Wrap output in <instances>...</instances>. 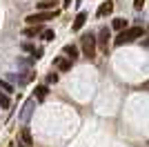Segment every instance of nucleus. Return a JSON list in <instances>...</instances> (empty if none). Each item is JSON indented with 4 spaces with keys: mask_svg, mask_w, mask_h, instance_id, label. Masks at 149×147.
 Here are the masks:
<instances>
[{
    "mask_svg": "<svg viewBox=\"0 0 149 147\" xmlns=\"http://www.w3.org/2000/svg\"><path fill=\"white\" fill-rule=\"evenodd\" d=\"M54 38H56L54 29H42V40H54Z\"/></svg>",
    "mask_w": 149,
    "mask_h": 147,
    "instance_id": "nucleus-14",
    "label": "nucleus"
},
{
    "mask_svg": "<svg viewBox=\"0 0 149 147\" xmlns=\"http://www.w3.org/2000/svg\"><path fill=\"white\" fill-rule=\"evenodd\" d=\"M62 5H65V7H69V5H71V0H65V2H62Z\"/></svg>",
    "mask_w": 149,
    "mask_h": 147,
    "instance_id": "nucleus-20",
    "label": "nucleus"
},
{
    "mask_svg": "<svg viewBox=\"0 0 149 147\" xmlns=\"http://www.w3.org/2000/svg\"><path fill=\"white\" fill-rule=\"evenodd\" d=\"M80 49L89 60H93V58H96V36H93V34H85L82 40H80Z\"/></svg>",
    "mask_w": 149,
    "mask_h": 147,
    "instance_id": "nucleus-3",
    "label": "nucleus"
},
{
    "mask_svg": "<svg viewBox=\"0 0 149 147\" xmlns=\"http://www.w3.org/2000/svg\"><path fill=\"white\" fill-rule=\"evenodd\" d=\"M125 27H127V20H125V18H116V20H113V29H116V31L125 29Z\"/></svg>",
    "mask_w": 149,
    "mask_h": 147,
    "instance_id": "nucleus-13",
    "label": "nucleus"
},
{
    "mask_svg": "<svg viewBox=\"0 0 149 147\" xmlns=\"http://www.w3.org/2000/svg\"><path fill=\"white\" fill-rule=\"evenodd\" d=\"M96 40H98V47L102 49V51H107V45H109V29H107V27H105V29H100Z\"/></svg>",
    "mask_w": 149,
    "mask_h": 147,
    "instance_id": "nucleus-4",
    "label": "nucleus"
},
{
    "mask_svg": "<svg viewBox=\"0 0 149 147\" xmlns=\"http://www.w3.org/2000/svg\"><path fill=\"white\" fill-rule=\"evenodd\" d=\"M58 11L56 9H42V11H38V13H29L25 18L27 24H42L45 20H51V18H56Z\"/></svg>",
    "mask_w": 149,
    "mask_h": 147,
    "instance_id": "nucleus-2",
    "label": "nucleus"
},
{
    "mask_svg": "<svg viewBox=\"0 0 149 147\" xmlns=\"http://www.w3.org/2000/svg\"><path fill=\"white\" fill-rule=\"evenodd\" d=\"M0 107H5V109L9 107V98L7 96H0Z\"/></svg>",
    "mask_w": 149,
    "mask_h": 147,
    "instance_id": "nucleus-17",
    "label": "nucleus"
},
{
    "mask_svg": "<svg viewBox=\"0 0 149 147\" xmlns=\"http://www.w3.org/2000/svg\"><path fill=\"white\" fill-rule=\"evenodd\" d=\"M22 49H25V51H33V45H29V43H25V45H22Z\"/></svg>",
    "mask_w": 149,
    "mask_h": 147,
    "instance_id": "nucleus-19",
    "label": "nucleus"
},
{
    "mask_svg": "<svg viewBox=\"0 0 149 147\" xmlns=\"http://www.w3.org/2000/svg\"><path fill=\"white\" fill-rule=\"evenodd\" d=\"M145 34V29L143 27H125V29H120V34L116 38H113V45L116 47H123V45H129V43H134L136 38H140Z\"/></svg>",
    "mask_w": 149,
    "mask_h": 147,
    "instance_id": "nucleus-1",
    "label": "nucleus"
},
{
    "mask_svg": "<svg viewBox=\"0 0 149 147\" xmlns=\"http://www.w3.org/2000/svg\"><path fill=\"white\" fill-rule=\"evenodd\" d=\"M65 54H67V58L76 60V58H78V47H76V45H67V47H65Z\"/></svg>",
    "mask_w": 149,
    "mask_h": 147,
    "instance_id": "nucleus-9",
    "label": "nucleus"
},
{
    "mask_svg": "<svg viewBox=\"0 0 149 147\" xmlns=\"http://www.w3.org/2000/svg\"><path fill=\"white\" fill-rule=\"evenodd\" d=\"M38 9L42 11V9H56V0H42V2H38Z\"/></svg>",
    "mask_w": 149,
    "mask_h": 147,
    "instance_id": "nucleus-12",
    "label": "nucleus"
},
{
    "mask_svg": "<svg viewBox=\"0 0 149 147\" xmlns=\"http://www.w3.org/2000/svg\"><path fill=\"white\" fill-rule=\"evenodd\" d=\"M54 83H58V76L56 74H47V85H54Z\"/></svg>",
    "mask_w": 149,
    "mask_h": 147,
    "instance_id": "nucleus-16",
    "label": "nucleus"
},
{
    "mask_svg": "<svg viewBox=\"0 0 149 147\" xmlns=\"http://www.w3.org/2000/svg\"><path fill=\"white\" fill-rule=\"evenodd\" d=\"M36 34H40V24H29V27H27L25 31H22V36H36Z\"/></svg>",
    "mask_w": 149,
    "mask_h": 147,
    "instance_id": "nucleus-11",
    "label": "nucleus"
},
{
    "mask_svg": "<svg viewBox=\"0 0 149 147\" xmlns=\"http://www.w3.org/2000/svg\"><path fill=\"white\" fill-rule=\"evenodd\" d=\"M33 92H36V98H38V100H45V98H47V94H49V87H47V85H38Z\"/></svg>",
    "mask_w": 149,
    "mask_h": 147,
    "instance_id": "nucleus-8",
    "label": "nucleus"
},
{
    "mask_svg": "<svg viewBox=\"0 0 149 147\" xmlns=\"http://www.w3.org/2000/svg\"><path fill=\"white\" fill-rule=\"evenodd\" d=\"M20 141H22V145H27V147L33 145V141H31V134H29V129H27V127L20 132Z\"/></svg>",
    "mask_w": 149,
    "mask_h": 147,
    "instance_id": "nucleus-10",
    "label": "nucleus"
},
{
    "mask_svg": "<svg viewBox=\"0 0 149 147\" xmlns=\"http://www.w3.org/2000/svg\"><path fill=\"white\" fill-rule=\"evenodd\" d=\"M85 20H87V13H85V11H80L78 16H76V20H74V31L82 29V24H85Z\"/></svg>",
    "mask_w": 149,
    "mask_h": 147,
    "instance_id": "nucleus-7",
    "label": "nucleus"
},
{
    "mask_svg": "<svg viewBox=\"0 0 149 147\" xmlns=\"http://www.w3.org/2000/svg\"><path fill=\"white\" fill-rule=\"evenodd\" d=\"M71 65H74V60H71V58H56V67L60 69V71H69V69H71Z\"/></svg>",
    "mask_w": 149,
    "mask_h": 147,
    "instance_id": "nucleus-6",
    "label": "nucleus"
},
{
    "mask_svg": "<svg viewBox=\"0 0 149 147\" xmlns=\"http://www.w3.org/2000/svg\"><path fill=\"white\" fill-rule=\"evenodd\" d=\"M0 89H5L7 94H11V92H13V87L9 85V83H7V80H0Z\"/></svg>",
    "mask_w": 149,
    "mask_h": 147,
    "instance_id": "nucleus-15",
    "label": "nucleus"
},
{
    "mask_svg": "<svg viewBox=\"0 0 149 147\" xmlns=\"http://www.w3.org/2000/svg\"><path fill=\"white\" fill-rule=\"evenodd\" d=\"M143 5H145V0H134V7H136L138 11H140V9H143Z\"/></svg>",
    "mask_w": 149,
    "mask_h": 147,
    "instance_id": "nucleus-18",
    "label": "nucleus"
},
{
    "mask_svg": "<svg viewBox=\"0 0 149 147\" xmlns=\"http://www.w3.org/2000/svg\"><path fill=\"white\" fill-rule=\"evenodd\" d=\"M111 11H113V2H111V0H107V2H102V5L98 7V11H96V13H98V18H105V16H109Z\"/></svg>",
    "mask_w": 149,
    "mask_h": 147,
    "instance_id": "nucleus-5",
    "label": "nucleus"
}]
</instances>
